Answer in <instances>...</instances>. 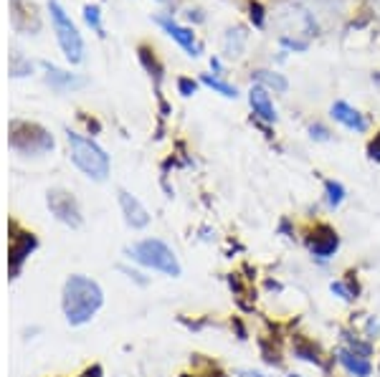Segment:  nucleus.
I'll list each match as a JSON object with an SVG mask.
<instances>
[{
	"instance_id": "obj_1",
	"label": "nucleus",
	"mask_w": 380,
	"mask_h": 377,
	"mask_svg": "<svg viewBox=\"0 0 380 377\" xmlns=\"http://www.w3.org/2000/svg\"><path fill=\"white\" fill-rule=\"evenodd\" d=\"M104 304V291L96 281H92L89 276L82 274H74L68 276L64 283V294H61V306H64V317L71 327H82V324L92 322L96 311L102 309Z\"/></svg>"
},
{
	"instance_id": "obj_2",
	"label": "nucleus",
	"mask_w": 380,
	"mask_h": 377,
	"mask_svg": "<svg viewBox=\"0 0 380 377\" xmlns=\"http://www.w3.org/2000/svg\"><path fill=\"white\" fill-rule=\"evenodd\" d=\"M68 152H71V162L82 170L84 175L92 177L96 182H104L109 177V155L104 152L94 140L79 135V132H68Z\"/></svg>"
},
{
	"instance_id": "obj_3",
	"label": "nucleus",
	"mask_w": 380,
	"mask_h": 377,
	"mask_svg": "<svg viewBox=\"0 0 380 377\" xmlns=\"http://www.w3.org/2000/svg\"><path fill=\"white\" fill-rule=\"evenodd\" d=\"M127 253H129V258L137 261L140 266L152 269V271H160V274H165V276L177 279L180 274H183L180 261H177V256H175V251L170 249L165 241H160V238H142V241H137Z\"/></svg>"
},
{
	"instance_id": "obj_4",
	"label": "nucleus",
	"mask_w": 380,
	"mask_h": 377,
	"mask_svg": "<svg viewBox=\"0 0 380 377\" xmlns=\"http://www.w3.org/2000/svg\"><path fill=\"white\" fill-rule=\"evenodd\" d=\"M48 13H51V26H54L56 40H59L66 61L79 64L84 59V38L79 34V28L74 26V20L68 18V13L64 10V6L59 0L48 3Z\"/></svg>"
},
{
	"instance_id": "obj_5",
	"label": "nucleus",
	"mask_w": 380,
	"mask_h": 377,
	"mask_svg": "<svg viewBox=\"0 0 380 377\" xmlns=\"http://www.w3.org/2000/svg\"><path fill=\"white\" fill-rule=\"evenodd\" d=\"M10 147L23 155H43L54 149V137L46 129L31 121H13L10 124Z\"/></svg>"
},
{
	"instance_id": "obj_6",
	"label": "nucleus",
	"mask_w": 380,
	"mask_h": 377,
	"mask_svg": "<svg viewBox=\"0 0 380 377\" xmlns=\"http://www.w3.org/2000/svg\"><path fill=\"white\" fill-rule=\"evenodd\" d=\"M307 251L312 253L314 258L319 261H327V258H332L339 249V236L337 230L330 226V223H317L312 230H309V236H307Z\"/></svg>"
},
{
	"instance_id": "obj_7",
	"label": "nucleus",
	"mask_w": 380,
	"mask_h": 377,
	"mask_svg": "<svg viewBox=\"0 0 380 377\" xmlns=\"http://www.w3.org/2000/svg\"><path fill=\"white\" fill-rule=\"evenodd\" d=\"M46 202H48V210L61 223H66L71 228H79V226H82V210H79V202H76V198L71 195V193L59 190V188L48 190Z\"/></svg>"
},
{
	"instance_id": "obj_8",
	"label": "nucleus",
	"mask_w": 380,
	"mask_h": 377,
	"mask_svg": "<svg viewBox=\"0 0 380 377\" xmlns=\"http://www.w3.org/2000/svg\"><path fill=\"white\" fill-rule=\"evenodd\" d=\"M157 23H160V26H163L165 34H168L173 40H177V43H180V46H183L190 56H200V51H203V46H200V43H198V40H196V34H193L190 28L177 26L175 20L170 18V15H160V18H157Z\"/></svg>"
},
{
	"instance_id": "obj_9",
	"label": "nucleus",
	"mask_w": 380,
	"mask_h": 377,
	"mask_svg": "<svg viewBox=\"0 0 380 377\" xmlns=\"http://www.w3.org/2000/svg\"><path fill=\"white\" fill-rule=\"evenodd\" d=\"M117 195H119V208H122L124 221H127L129 228L140 230V228H145V226H149V213L145 210V205L137 200L132 193H127V190H119Z\"/></svg>"
},
{
	"instance_id": "obj_10",
	"label": "nucleus",
	"mask_w": 380,
	"mask_h": 377,
	"mask_svg": "<svg viewBox=\"0 0 380 377\" xmlns=\"http://www.w3.org/2000/svg\"><path fill=\"white\" fill-rule=\"evenodd\" d=\"M335 357H337L339 367H342L350 377H370L373 375V362H370L367 357H363V355H358V352L347 350V347H337Z\"/></svg>"
},
{
	"instance_id": "obj_11",
	"label": "nucleus",
	"mask_w": 380,
	"mask_h": 377,
	"mask_svg": "<svg viewBox=\"0 0 380 377\" xmlns=\"http://www.w3.org/2000/svg\"><path fill=\"white\" fill-rule=\"evenodd\" d=\"M330 114H332L335 121H339L342 127L353 129V132H365L367 129V119L355 107H350L347 101H335L330 107Z\"/></svg>"
},
{
	"instance_id": "obj_12",
	"label": "nucleus",
	"mask_w": 380,
	"mask_h": 377,
	"mask_svg": "<svg viewBox=\"0 0 380 377\" xmlns=\"http://www.w3.org/2000/svg\"><path fill=\"white\" fill-rule=\"evenodd\" d=\"M43 68H46V84L54 89V91H71V89H79L87 84L82 76L68 74V71L54 66V64H43Z\"/></svg>"
},
{
	"instance_id": "obj_13",
	"label": "nucleus",
	"mask_w": 380,
	"mask_h": 377,
	"mask_svg": "<svg viewBox=\"0 0 380 377\" xmlns=\"http://www.w3.org/2000/svg\"><path fill=\"white\" fill-rule=\"evenodd\" d=\"M249 104H251L254 114H256L261 121H269V124L277 121V109H274L272 96L266 94L264 87H254L251 91H249Z\"/></svg>"
},
{
	"instance_id": "obj_14",
	"label": "nucleus",
	"mask_w": 380,
	"mask_h": 377,
	"mask_svg": "<svg viewBox=\"0 0 380 377\" xmlns=\"http://www.w3.org/2000/svg\"><path fill=\"white\" fill-rule=\"evenodd\" d=\"M292 352H294V357L302 360V362H309L314 364V367H325V357H322L319 347L312 339H307L305 334H294L292 337Z\"/></svg>"
},
{
	"instance_id": "obj_15",
	"label": "nucleus",
	"mask_w": 380,
	"mask_h": 377,
	"mask_svg": "<svg viewBox=\"0 0 380 377\" xmlns=\"http://www.w3.org/2000/svg\"><path fill=\"white\" fill-rule=\"evenodd\" d=\"M34 249H36L34 233H23V236L13 243V249H10V274H13V276L21 271V263L31 256V251Z\"/></svg>"
},
{
	"instance_id": "obj_16",
	"label": "nucleus",
	"mask_w": 380,
	"mask_h": 377,
	"mask_svg": "<svg viewBox=\"0 0 380 377\" xmlns=\"http://www.w3.org/2000/svg\"><path fill=\"white\" fill-rule=\"evenodd\" d=\"M330 291H332L337 299H342V302H355L360 294V286L353 279V274H347V279H339V281L330 283Z\"/></svg>"
},
{
	"instance_id": "obj_17",
	"label": "nucleus",
	"mask_w": 380,
	"mask_h": 377,
	"mask_svg": "<svg viewBox=\"0 0 380 377\" xmlns=\"http://www.w3.org/2000/svg\"><path fill=\"white\" fill-rule=\"evenodd\" d=\"M254 79H256L258 84H264L266 89H274V91H279V94H284L286 89H289V81H286L284 76L274 74V71H266V68H258V71H254Z\"/></svg>"
},
{
	"instance_id": "obj_18",
	"label": "nucleus",
	"mask_w": 380,
	"mask_h": 377,
	"mask_svg": "<svg viewBox=\"0 0 380 377\" xmlns=\"http://www.w3.org/2000/svg\"><path fill=\"white\" fill-rule=\"evenodd\" d=\"M200 81H203L205 87H211L213 91H218L221 96H226V99H236V96H238V89L231 87V84H226V81H221L218 76L203 74V76H200Z\"/></svg>"
},
{
	"instance_id": "obj_19",
	"label": "nucleus",
	"mask_w": 380,
	"mask_h": 377,
	"mask_svg": "<svg viewBox=\"0 0 380 377\" xmlns=\"http://www.w3.org/2000/svg\"><path fill=\"white\" fill-rule=\"evenodd\" d=\"M325 200L332 210L342 205V200H345V188H342V182L325 180Z\"/></svg>"
},
{
	"instance_id": "obj_20",
	"label": "nucleus",
	"mask_w": 380,
	"mask_h": 377,
	"mask_svg": "<svg viewBox=\"0 0 380 377\" xmlns=\"http://www.w3.org/2000/svg\"><path fill=\"white\" fill-rule=\"evenodd\" d=\"M342 347L358 352V355H363V357H370V355H373V344L363 342L358 334H350V332H342Z\"/></svg>"
},
{
	"instance_id": "obj_21",
	"label": "nucleus",
	"mask_w": 380,
	"mask_h": 377,
	"mask_svg": "<svg viewBox=\"0 0 380 377\" xmlns=\"http://www.w3.org/2000/svg\"><path fill=\"white\" fill-rule=\"evenodd\" d=\"M31 71H34V64L23 61L18 54H15L13 59H10V74H13V76H28Z\"/></svg>"
},
{
	"instance_id": "obj_22",
	"label": "nucleus",
	"mask_w": 380,
	"mask_h": 377,
	"mask_svg": "<svg viewBox=\"0 0 380 377\" xmlns=\"http://www.w3.org/2000/svg\"><path fill=\"white\" fill-rule=\"evenodd\" d=\"M84 18H87L89 26H94L96 31H102V26H99V8H96V6L84 8Z\"/></svg>"
},
{
	"instance_id": "obj_23",
	"label": "nucleus",
	"mask_w": 380,
	"mask_h": 377,
	"mask_svg": "<svg viewBox=\"0 0 380 377\" xmlns=\"http://www.w3.org/2000/svg\"><path fill=\"white\" fill-rule=\"evenodd\" d=\"M309 135H312V140H317V142H327L330 140V129L322 127V124H312V127H309Z\"/></svg>"
},
{
	"instance_id": "obj_24",
	"label": "nucleus",
	"mask_w": 380,
	"mask_h": 377,
	"mask_svg": "<svg viewBox=\"0 0 380 377\" xmlns=\"http://www.w3.org/2000/svg\"><path fill=\"white\" fill-rule=\"evenodd\" d=\"M177 87H180V94L190 96V94H196L198 84H196V81H190V79H180V81H177Z\"/></svg>"
},
{
	"instance_id": "obj_25",
	"label": "nucleus",
	"mask_w": 380,
	"mask_h": 377,
	"mask_svg": "<svg viewBox=\"0 0 380 377\" xmlns=\"http://www.w3.org/2000/svg\"><path fill=\"white\" fill-rule=\"evenodd\" d=\"M367 155H370V160L380 162V135H375V140L367 145Z\"/></svg>"
},
{
	"instance_id": "obj_26",
	"label": "nucleus",
	"mask_w": 380,
	"mask_h": 377,
	"mask_svg": "<svg viewBox=\"0 0 380 377\" xmlns=\"http://www.w3.org/2000/svg\"><path fill=\"white\" fill-rule=\"evenodd\" d=\"M251 18L256 20V26H261V23H264V10H261V6H258V3H251Z\"/></svg>"
},
{
	"instance_id": "obj_27",
	"label": "nucleus",
	"mask_w": 380,
	"mask_h": 377,
	"mask_svg": "<svg viewBox=\"0 0 380 377\" xmlns=\"http://www.w3.org/2000/svg\"><path fill=\"white\" fill-rule=\"evenodd\" d=\"M79 377H102V367H99V364H94V367H89V370H84Z\"/></svg>"
},
{
	"instance_id": "obj_28",
	"label": "nucleus",
	"mask_w": 380,
	"mask_h": 377,
	"mask_svg": "<svg viewBox=\"0 0 380 377\" xmlns=\"http://www.w3.org/2000/svg\"><path fill=\"white\" fill-rule=\"evenodd\" d=\"M233 327H236V332H238V339H246V330H244V324L238 322V319H233Z\"/></svg>"
},
{
	"instance_id": "obj_29",
	"label": "nucleus",
	"mask_w": 380,
	"mask_h": 377,
	"mask_svg": "<svg viewBox=\"0 0 380 377\" xmlns=\"http://www.w3.org/2000/svg\"><path fill=\"white\" fill-rule=\"evenodd\" d=\"M238 377H264V375H261V372H254V370H241Z\"/></svg>"
},
{
	"instance_id": "obj_30",
	"label": "nucleus",
	"mask_w": 380,
	"mask_h": 377,
	"mask_svg": "<svg viewBox=\"0 0 380 377\" xmlns=\"http://www.w3.org/2000/svg\"><path fill=\"white\" fill-rule=\"evenodd\" d=\"M286 377H302V375H294V372H292V375H286Z\"/></svg>"
},
{
	"instance_id": "obj_31",
	"label": "nucleus",
	"mask_w": 380,
	"mask_h": 377,
	"mask_svg": "<svg viewBox=\"0 0 380 377\" xmlns=\"http://www.w3.org/2000/svg\"><path fill=\"white\" fill-rule=\"evenodd\" d=\"M160 3H170V0H160Z\"/></svg>"
}]
</instances>
